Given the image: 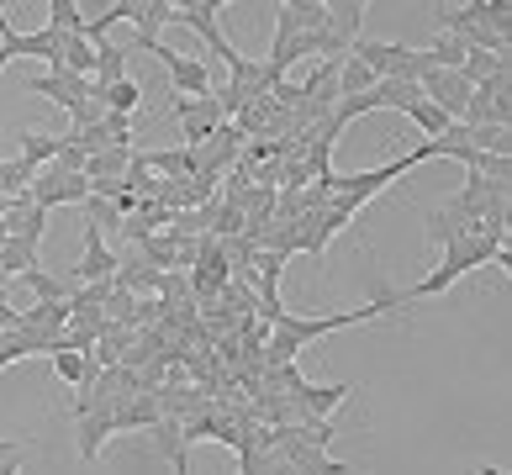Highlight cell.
Returning a JSON list of instances; mask_svg holds the SVG:
<instances>
[{
  "instance_id": "obj_26",
  "label": "cell",
  "mask_w": 512,
  "mask_h": 475,
  "mask_svg": "<svg viewBox=\"0 0 512 475\" xmlns=\"http://www.w3.org/2000/svg\"><path fill=\"white\" fill-rule=\"evenodd\" d=\"M402 117H407L412 127H423V143H428V138H444V132L454 127V122L444 117V111H439V106H428V101H412V106L402 111Z\"/></svg>"
},
{
  "instance_id": "obj_25",
  "label": "cell",
  "mask_w": 512,
  "mask_h": 475,
  "mask_svg": "<svg viewBox=\"0 0 512 475\" xmlns=\"http://www.w3.org/2000/svg\"><path fill=\"white\" fill-rule=\"evenodd\" d=\"M375 85V74L354 59V53H344V64H338V101H349V95H365Z\"/></svg>"
},
{
  "instance_id": "obj_24",
  "label": "cell",
  "mask_w": 512,
  "mask_h": 475,
  "mask_svg": "<svg viewBox=\"0 0 512 475\" xmlns=\"http://www.w3.org/2000/svg\"><path fill=\"white\" fill-rule=\"evenodd\" d=\"M497 69H512V59H497V53H476V48H470V53H465V64H460V80L476 90V85L491 80Z\"/></svg>"
},
{
  "instance_id": "obj_8",
  "label": "cell",
  "mask_w": 512,
  "mask_h": 475,
  "mask_svg": "<svg viewBox=\"0 0 512 475\" xmlns=\"http://www.w3.org/2000/svg\"><path fill=\"white\" fill-rule=\"evenodd\" d=\"M27 90L43 95V101H53V106H64V111H74V106L90 101V80H80V74H69V69H43Z\"/></svg>"
},
{
  "instance_id": "obj_22",
  "label": "cell",
  "mask_w": 512,
  "mask_h": 475,
  "mask_svg": "<svg viewBox=\"0 0 512 475\" xmlns=\"http://www.w3.org/2000/svg\"><path fill=\"white\" fill-rule=\"evenodd\" d=\"M127 164H132V148H106V154L85 159V180L90 185H96V180H122Z\"/></svg>"
},
{
  "instance_id": "obj_28",
  "label": "cell",
  "mask_w": 512,
  "mask_h": 475,
  "mask_svg": "<svg viewBox=\"0 0 512 475\" xmlns=\"http://www.w3.org/2000/svg\"><path fill=\"white\" fill-rule=\"evenodd\" d=\"M423 53H428V59H433V69H460L470 48L460 43V37H449V32H439V37H433V43H428Z\"/></svg>"
},
{
  "instance_id": "obj_11",
  "label": "cell",
  "mask_w": 512,
  "mask_h": 475,
  "mask_svg": "<svg viewBox=\"0 0 512 475\" xmlns=\"http://www.w3.org/2000/svg\"><path fill=\"white\" fill-rule=\"evenodd\" d=\"M43 227H48V212H43V206H32L27 196H16L11 212L0 217V233H6V238H27V243H43Z\"/></svg>"
},
{
  "instance_id": "obj_16",
  "label": "cell",
  "mask_w": 512,
  "mask_h": 475,
  "mask_svg": "<svg viewBox=\"0 0 512 475\" xmlns=\"http://www.w3.org/2000/svg\"><path fill=\"white\" fill-rule=\"evenodd\" d=\"M111 433H117V407H101V412L80 417V460H101Z\"/></svg>"
},
{
  "instance_id": "obj_30",
  "label": "cell",
  "mask_w": 512,
  "mask_h": 475,
  "mask_svg": "<svg viewBox=\"0 0 512 475\" xmlns=\"http://www.w3.org/2000/svg\"><path fill=\"white\" fill-rule=\"evenodd\" d=\"M85 222L101 227V233H122V206L106 196H85Z\"/></svg>"
},
{
  "instance_id": "obj_13",
  "label": "cell",
  "mask_w": 512,
  "mask_h": 475,
  "mask_svg": "<svg viewBox=\"0 0 512 475\" xmlns=\"http://www.w3.org/2000/svg\"><path fill=\"white\" fill-rule=\"evenodd\" d=\"M148 433H154V449L164 454L169 465H175V475L191 470V444H185V423H180V417H159Z\"/></svg>"
},
{
  "instance_id": "obj_9",
  "label": "cell",
  "mask_w": 512,
  "mask_h": 475,
  "mask_svg": "<svg viewBox=\"0 0 512 475\" xmlns=\"http://www.w3.org/2000/svg\"><path fill=\"white\" fill-rule=\"evenodd\" d=\"M117 264H122V254L106 243V233L85 222V254H80V264H74V280H80V285H90V280H111V275H117Z\"/></svg>"
},
{
  "instance_id": "obj_6",
  "label": "cell",
  "mask_w": 512,
  "mask_h": 475,
  "mask_svg": "<svg viewBox=\"0 0 512 475\" xmlns=\"http://www.w3.org/2000/svg\"><path fill=\"white\" fill-rule=\"evenodd\" d=\"M132 53H154V59L164 64V74H169V85H175V95H191V101L212 95V69H206L201 59H185V53L164 48V43H148V48H132Z\"/></svg>"
},
{
  "instance_id": "obj_4",
  "label": "cell",
  "mask_w": 512,
  "mask_h": 475,
  "mask_svg": "<svg viewBox=\"0 0 512 475\" xmlns=\"http://www.w3.org/2000/svg\"><path fill=\"white\" fill-rule=\"evenodd\" d=\"M85 196H90V180L69 175V169H59V164H43L37 180L27 185V201L43 206V212H53V206H85Z\"/></svg>"
},
{
  "instance_id": "obj_7",
  "label": "cell",
  "mask_w": 512,
  "mask_h": 475,
  "mask_svg": "<svg viewBox=\"0 0 512 475\" xmlns=\"http://www.w3.org/2000/svg\"><path fill=\"white\" fill-rule=\"evenodd\" d=\"M417 90H423L428 106H439L449 122L465 117V101H470V85L460 80V69H428L423 80H417Z\"/></svg>"
},
{
  "instance_id": "obj_27",
  "label": "cell",
  "mask_w": 512,
  "mask_h": 475,
  "mask_svg": "<svg viewBox=\"0 0 512 475\" xmlns=\"http://www.w3.org/2000/svg\"><path fill=\"white\" fill-rule=\"evenodd\" d=\"M22 291H32L37 301H69L74 285L59 280V275H48V270H27V275H22Z\"/></svg>"
},
{
  "instance_id": "obj_14",
  "label": "cell",
  "mask_w": 512,
  "mask_h": 475,
  "mask_svg": "<svg viewBox=\"0 0 512 475\" xmlns=\"http://www.w3.org/2000/svg\"><path fill=\"white\" fill-rule=\"evenodd\" d=\"M48 359H53V375H59L64 386H74V391L90 386V380L101 375V359H96V349H90V354H80V349H53Z\"/></svg>"
},
{
  "instance_id": "obj_31",
  "label": "cell",
  "mask_w": 512,
  "mask_h": 475,
  "mask_svg": "<svg viewBox=\"0 0 512 475\" xmlns=\"http://www.w3.org/2000/svg\"><path fill=\"white\" fill-rule=\"evenodd\" d=\"M138 249H143V264H154V270H175V238H169V233H148Z\"/></svg>"
},
{
  "instance_id": "obj_18",
  "label": "cell",
  "mask_w": 512,
  "mask_h": 475,
  "mask_svg": "<svg viewBox=\"0 0 512 475\" xmlns=\"http://www.w3.org/2000/svg\"><path fill=\"white\" fill-rule=\"evenodd\" d=\"M280 16L296 32H322L328 27V0H280Z\"/></svg>"
},
{
  "instance_id": "obj_12",
  "label": "cell",
  "mask_w": 512,
  "mask_h": 475,
  "mask_svg": "<svg viewBox=\"0 0 512 475\" xmlns=\"http://www.w3.org/2000/svg\"><path fill=\"white\" fill-rule=\"evenodd\" d=\"M111 280H117V291H127V296H164V270H154V264H143V259H127V254H122Z\"/></svg>"
},
{
  "instance_id": "obj_32",
  "label": "cell",
  "mask_w": 512,
  "mask_h": 475,
  "mask_svg": "<svg viewBox=\"0 0 512 475\" xmlns=\"http://www.w3.org/2000/svg\"><path fill=\"white\" fill-rule=\"evenodd\" d=\"M476 475H507V470H497V465H481Z\"/></svg>"
},
{
  "instance_id": "obj_2",
  "label": "cell",
  "mask_w": 512,
  "mask_h": 475,
  "mask_svg": "<svg viewBox=\"0 0 512 475\" xmlns=\"http://www.w3.org/2000/svg\"><path fill=\"white\" fill-rule=\"evenodd\" d=\"M502 254V238H449L439 249V264L412 285V291H402V301H423V296H444L454 280H465L470 270H486V264H497Z\"/></svg>"
},
{
  "instance_id": "obj_10",
  "label": "cell",
  "mask_w": 512,
  "mask_h": 475,
  "mask_svg": "<svg viewBox=\"0 0 512 475\" xmlns=\"http://www.w3.org/2000/svg\"><path fill=\"white\" fill-rule=\"evenodd\" d=\"M127 22L138 27V37L127 43V53H132V48L159 43V27L175 22V0H127Z\"/></svg>"
},
{
  "instance_id": "obj_33",
  "label": "cell",
  "mask_w": 512,
  "mask_h": 475,
  "mask_svg": "<svg viewBox=\"0 0 512 475\" xmlns=\"http://www.w3.org/2000/svg\"><path fill=\"white\" fill-rule=\"evenodd\" d=\"M0 11H6V6H0Z\"/></svg>"
},
{
  "instance_id": "obj_3",
  "label": "cell",
  "mask_w": 512,
  "mask_h": 475,
  "mask_svg": "<svg viewBox=\"0 0 512 475\" xmlns=\"http://www.w3.org/2000/svg\"><path fill=\"white\" fill-rule=\"evenodd\" d=\"M222 11H227V0H175V22H185L196 37H206L222 69H238L243 53L233 48V37L222 32Z\"/></svg>"
},
{
  "instance_id": "obj_17",
  "label": "cell",
  "mask_w": 512,
  "mask_h": 475,
  "mask_svg": "<svg viewBox=\"0 0 512 475\" xmlns=\"http://www.w3.org/2000/svg\"><path fill=\"white\" fill-rule=\"evenodd\" d=\"M27 270H37V243L6 238V243H0V280H22Z\"/></svg>"
},
{
  "instance_id": "obj_5",
  "label": "cell",
  "mask_w": 512,
  "mask_h": 475,
  "mask_svg": "<svg viewBox=\"0 0 512 475\" xmlns=\"http://www.w3.org/2000/svg\"><path fill=\"white\" fill-rule=\"evenodd\" d=\"M169 111H175V122H180V148H201L222 127L217 95H201V101H191V95H169Z\"/></svg>"
},
{
  "instance_id": "obj_19",
  "label": "cell",
  "mask_w": 512,
  "mask_h": 475,
  "mask_svg": "<svg viewBox=\"0 0 512 475\" xmlns=\"http://www.w3.org/2000/svg\"><path fill=\"white\" fill-rule=\"evenodd\" d=\"M16 143H22V159L37 164V169L53 164V159H59V148H64V138H53V132H32V127L16 132Z\"/></svg>"
},
{
  "instance_id": "obj_29",
  "label": "cell",
  "mask_w": 512,
  "mask_h": 475,
  "mask_svg": "<svg viewBox=\"0 0 512 475\" xmlns=\"http://www.w3.org/2000/svg\"><path fill=\"white\" fill-rule=\"evenodd\" d=\"M48 27L53 32H64V37H74V32H85V11L74 6V0H48Z\"/></svg>"
},
{
  "instance_id": "obj_1",
  "label": "cell",
  "mask_w": 512,
  "mask_h": 475,
  "mask_svg": "<svg viewBox=\"0 0 512 475\" xmlns=\"http://www.w3.org/2000/svg\"><path fill=\"white\" fill-rule=\"evenodd\" d=\"M407 312V301L402 291H381L375 301H365V307H349V312H328V317H280L275 322V333H270V354H264V370L270 365H296V354L317 344V338H328L338 328H359V322H370V317H402Z\"/></svg>"
},
{
  "instance_id": "obj_20",
  "label": "cell",
  "mask_w": 512,
  "mask_h": 475,
  "mask_svg": "<svg viewBox=\"0 0 512 475\" xmlns=\"http://www.w3.org/2000/svg\"><path fill=\"white\" fill-rule=\"evenodd\" d=\"M465 143L476 148V154L512 159V127H465Z\"/></svg>"
},
{
  "instance_id": "obj_23",
  "label": "cell",
  "mask_w": 512,
  "mask_h": 475,
  "mask_svg": "<svg viewBox=\"0 0 512 475\" xmlns=\"http://www.w3.org/2000/svg\"><path fill=\"white\" fill-rule=\"evenodd\" d=\"M127 80V48L122 43H96V85Z\"/></svg>"
},
{
  "instance_id": "obj_15",
  "label": "cell",
  "mask_w": 512,
  "mask_h": 475,
  "mask_svg": "<svg viewBox=\"0 0 512 475\" xmlns=\"http://www.w3.org/2000/svg\"><path fill=\"white\" fill-rule=\"evenodd\" d=\"M138 159H143V169H154L159 180H191L196 175V154H191V148H154V154H143V148H138Z\"/></svg>"
},
{
  "instance_id": "obj_21",
  "label": "cell",
  "mask_w": 512,
  "mask_h": 475,
  "mask_svg": "<svg viewBox=\"0 0 512 475\" xmlns=\"http://www.w3.org/2000/svg\"><path fill=\"white\" fill-rule=\"evenodd\" d=\"M32 180H37V164H27L22 154H16V159H0V196H6V201L27 196Z\"/></svg>"
}]
</instances>
